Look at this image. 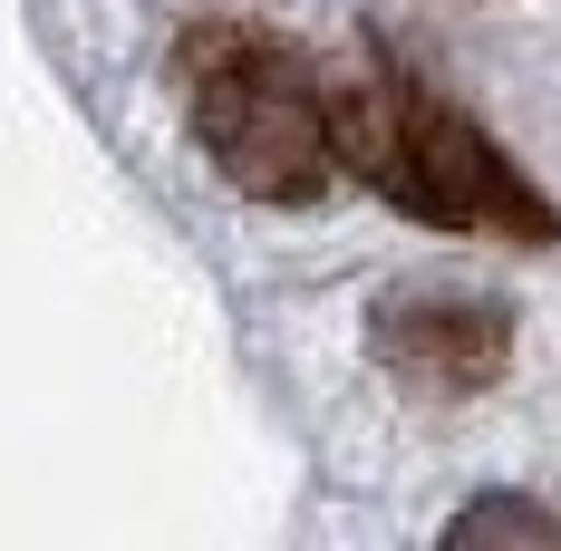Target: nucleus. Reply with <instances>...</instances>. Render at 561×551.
Here are the masks:
<instances>
[{"mask_svg": "<svg viewBox=\"0 0 561 551\" xmlns=\"http://www.w3.org/2000/svg\"><path fill=\"white\" fill-rule=\"evenodd\" d=\"M330 126H339V165H358L397 214L436 222V232H513V242L561 232L552 204L494 156V136L416 88H339Z\"/></svg>", "mask_w": 561, "mask_h": 551, "instance_id": "f257e3e1", "label": "nucleus"}, {"mask_svg": "<svg viewBox=\"0 0 561 551\" xmlns=\"http://www.w3.org/2000/svg\"><path fill=\"white\" fill-rule=\"evenodd\" d=\"M194 136L252 204H310L339 165L330 97L262 30H214L194 49Z\"/></svg>", "mask_w": 561, "mask_h": 551, "instance_id": "f03ea898", "label": "nucleus"}, {"mask_svg": "<svg viewBox=\"0 0 561 551\" xmlns=\"http://www.w3.org/2000/svg\"><path fill=\"white\" fill-rule=\"evenodd\" d=\"M504 310L494 300H397L388 320H378V358H388L407 387H426V397H474V387L504 378Z\"/></svg>", "mask_w": 561, "mask_h": 551, "instance_id": "7ed1b4c3", "label": "nucleus"}, {"mask_svg": "<svg viewBox=\"0 0 561 551\" xmlns=\"http://www.w3.org/2000/svg\"><path fill=\"white\" fill-rule=\"evenodd\" d=\"M494 532H523V542H561V513L494 494V503H474V513H455V532H446V542H494Z\"/></svg>", "mask_w": 561, "mask_h": 551, "instance_id": "20e7f679", "label": "nucleus"}]
</instances>
